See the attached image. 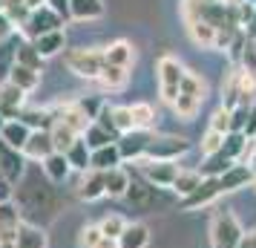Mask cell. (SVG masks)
<instances>
[{"label":"cell","instance_id":"cell-45","mask_svg":"<svg viewBox=\"0 0 256 248\" xmlns=\"http://www.w3.org/2000/svg\"><path fill=\"white\" fill-rule=\"evenodd\" d=\"M46 6L58 15V18H64V24L72 21V18H70V0H46Z\"/></svg>","mask_w":256,"mask_h":248},{"label":"cell","instance_id":"cell-2","mask_svg":"<svg viewBox=\"0 0 256 248\" xmlns=\"http://www.w3.org/2000/svg\"><path fill=\"white\" fill-rule=\"evenodd\" d=\"M66 70L78 78H86V81H98V75L104 70V49H95V47H75V49H66Z\"/></svg>","mask_w":256,"mask_h":248},{"label":"cell","instance_id":"cell-7","mask_svg":"<svg viewBox=\"0 0 256 248\" xmlns=\"http://www.w3.org/2000/svg\"><path fill=\"white\" fill-rule=\"evenodd\" d=\"M222 196L219 190V179L216 176H204L202 179V185H198L190 196H184L182 199V208L184 211H196V208H208V205H213V202Z\"/></svg>","mask_w":256,"mask_h":248},{"label":"cell","instance_id":"cell-5","mask_svg":"<svg viewBox=\"0 0 256 248\" xmlns=\"http://www.w3.org/2000/svg\"><path fill=\"white\" fill-rule=\"evenodd\" d=\"M58 29H64V18H58V15L49 9L46 3L44 6H38V9H32V15H29V21H26L24 26H20V35L32 44V41H38L40 35H49V32H58Z\"/></svg>","mask_w":256,"mask_h":248},{"label":"cell","instance_id":"cell-42","mask_svg":"<svg viewBox=\"0 0 256 248\" xmlns=\"http://www.w3.org/2000/svg\"><path fill=\"white\" fill-rule=\"evenodd\" d=\"M222 144H224V136H222V133H216V130H210V127H208V133L202 136V144H198V150H202V156L208 159V156L219 153V150H222Z\"/></svg>","mask_w":256,"mask_h":248},{"label":"cell","instance_id":"cell-33","mask_svg":"<svg viewBox=\"0 0 256 248\" xmlns=\"http://www.w3.org/2000/svg\"><path fill=\"white\" fill-rule=\"evenodd\" d=\"M170 107H173V113L182 118V121H193V118L198 116V110H202V101L193 98V95H187V93H178V98H176Z\"/></svg>","mask_w":256,"mask_h":248},{"label":"cell","instance_id":"cell-18","mask_svg":"<svg viewBox=\"0 0 256 248\" xmlns=\"http://www.w3.org/2000/svg\"><path fill=\"white\" fill-rule=\"evenodd\" d=\"M29 136H32V130L26 127L20 118H9L6 124H3V133H0V142L9 144V147H14V150H24L26 142H29Z\"/></svg>","mask_w":256,"mask_h":248},{"label":"cell","instance_id":"cell-23","mask_svg":"<svg viewBox=\"0 0 256 248\" xmlns=\"http://www.w3.org/2000/svg\"><path fill=\"white\" fill-rule=\"evenodd\" d=\"M104 185H106V196L110 199H118V196H127L130 185H132V176H130L124 167H112L104 173Z\"/></svg>","mask_w":256,"mask_h":248},{"label":"cell","instance_id":"cell-4","mask_svg":"<svg viewBox=\"0 0 256 248\" xmlns=\"http://www.w3.org/2000/svg\"><path fill=\"white\" fill-rule=\"evenodd\" d=\"M132 165L138 167V173L147 179V185H156V188H173L176 176H178V170L182 167L170 162V159H138V162H132Z\"/></svg>","mask_w":256,"mask_h":248},{"label":"cell","instance_id":"cell-52","mask_svg":"<svg viewBox=\"0 0 256 248\" xmlns=\"http://www.w3.org/2000/svg\"><path fill=\"white\" fill-rule=\"evenodd\" d=\"M0 248H18L14 242H0Z\"/></svg>","mask_w":256,"mask_h":248},{"label":"cell","instance_id":"cell-56","mask_svg":"<svg viewBox=\"0 0 256 248\" xmlns=\"http://www.w3.org/2000/svg\"><path fill=\"white\" fill-rule=\"evenodd\" d=\"M244 3H256V0H244Z\"/></svg>","mask_w":256,"mask_h":248},{"label":"cell","instance_id":"cell-43","mask_svg":"<svg viewBox=\"0 0 256 248\" xmlns=\"http://www.w3.org/2000/svg\"><path fill=\"white\" fill-rule=\"evenodd\" d=\"M95 124H101V127H104V130L118 142V130H116V121H112V104L101 107V113H98V118H95Z\"/></svg>","mask_w":256,"mask_h":248},{"label":"cell","instance_id":"cell-26","mask_svg":"<svg viewBox=\"0 0 256 248\" xmlns=\"http://www.w3.org/2000/svg\"><path fill=\"white\" fill-rule=\"evenodd\" d=\"M130 81V72L124 67H112V64H104V70L98 75V87L101 90H110V93H116V90H124Z\"/></svg>","mask_w":256,"mask_h":248},{"label":"cell","instance_id":"cell-14","mask_svg":"<svg viewBox=\"0 0 256 248\" xmlns=\"http://www.w3.org/2000/svg\"><path fill=\"white\" fill-rule=\"evenodd\" d=\"M187 35L190 41L202 49H216V38H219V29L216 26H210L208 21H202V18H190L187 21Z\"/></svg>","mask_w":256,"mask_h":248},{"label":"cell","instance_id":"cell-44","mask_svg":"<svg viewBox=\"0 0 256 248\" xmlns=\"http://www.w3.org/2000/svg\"><path fill=\"white\" fill-rule=\"evenodd\" d=\"M150 193H152V188H141L138 182H132V185H130V190H127L130 202H136V205H147Z\"/></svg>","mask_w":256,"mask_h":248},{"label":"cell","instance_id":"cell-32","mask_svg":"<svg viewBox=\"0 0 256 248\" xmlns=\"http://www.w3.org/2000/svg\"><path fill=\"white\" fill-rule=\"evenodd\" d=\"M182 93L193 95V98H198V101L204 104V98H208V81H204V75L196 72V70H187L184 81H182Z\"/></svg>","mask_w":256,"mask_h":248},{"label":"cell","instance_id":"cell-3","mask_svg":"<svg viewBox=\"0 0 256 248\" xmlns=\"http://www.w3.org/2000/svg\"><path fill=\"white\" fill-rule=\"evenodd\" d=\"M184 64L176 55H162L156 61V78H158V95L164 104H173L178 93H182V81H184Z\"/></svg>","mask_w":256,"mask_h":248},{"label":"cell","instance_id":"cell-6","mask_svg":"<svg viewBox=\"0 0 256 248\" xmlns=\"http://www.w3.org/2000/svg\"><path fill=\"white\" fill-rule=\"evenodd\" d=\"M187 150H190V142L184 136H152L150 144H147V153L141 159H170V162H176Z\"/></svg>","mask_w":256,"mask_h":248},{"label":"cell","instance_id":"cell-12","mask_svg":"<svg viewBox=\"0 0 256 248\" xmlns=\"http://www.w3.org/2000/svg\"><path fill=\"white\" fill-rule=\"evenodd\" d=\"M78 199L81 202H95L101 199V196H106V185H104V170H86L81 176V182H78Z\"/></svg>","mask_w":256,"mask_h":248},{"label":"cell","instance_id":"cell-11","mask_svg":"<svg viewBox=\"0 0 256 248\" xmlns=\"http://www.w3.org/2000/svg\"><path fill=\"white\" fill-rule=\"evenodd\" d=\"M26 170V156L24 150H14L9 144L0 142V176H6L9 182H18Z\"/></svg>","mask_w":256,"mask_h":248},{"label":"cell","instance_id":"cell-41","mask_svg":"<svg viewBox=\"0 0 256 248\" xmlns=\"http://www.w3.org/2000/svg\"><path fill=\"white\" fill-rule=\"evenodd\" d=\"M112 121H116L118 139L136 130V121H132V113H130V107H112Z\"/></svg>","mask_w":256,"mask_h":248},{"label":"cell","instance_id":"cell-13","mask_svg":"<svg viewBox=\"0 0 256 248\" xmlns=\"http://www.w3.org/2000/svg\"><path fill=\"white\" fill-rule=\"evenodd\" d=\"M106 15L104 0H70V18L78 24H90V21H101Z\"/></svg>","mask_w":256,"mask_h":248},{"label":"cell","instance_id":"cell-40","mask_svg":"<svg viewBox=\"0 0 256 248\" xmlns=\"http://www.w3.org/2000/svg\"><path fill=\"white\" fill-rule=\"evenodd\" d=\"M98 228H101V234L104 236L118 239V236L124 234V228H127V219H124L121 213H110V216H104V219L98 222Z\"/></svg>","mask_w":256,"mask_h":248},{"label":"cell","instance_id":"cell-20","mask_svg":"<svg viewBox=\"0 0 256 248\" xmlns=\"http://www.w3.org/2000/svg\"><path fill=\"white\" fill-rule=\"evenodd\" d=\"M6 81L14 84V87L24 90V93H35L38 84H40V72L29 70V67H24V64H12V70H9V75H6Z\"/></svg>","mask_w":256,"mask_h":248},{"label":"cell","instance_id":"cell-37","mask_svg":"<svg viewBox=\"0 0 256 248\" xmlns=\"http://www.w3.org/2000/svg\"><path fill=\"white\" fill-rule=\"evenodd\" d=\"M14 64H24V67H29V70L44 72V58L38 55V49L32 47L29 41H24V44L18 47V52H14Z\"/></svg>","mask_w":256,"mask_h":248},{"label":"cell","instance_id":"cell-16","mask_svg":"<svg viewBox=\"0 0 256 248\" xmlns=\"http://www.w3.org/2000/svg\"><path fill=\"white\" fill-rule=\"evenodd\" d=\"M104 58H106V64H112V67L130 70V67L136 64V47H132L130 41H112V44L104 47Z\"/></svg>","mask_w":256,"mask_h":248},{"label":"cell","instance_id":"cell-19","mask_svg":"<svg viewBox=\"0 0 256 248\" xmlns=\"http://www.w3.org/2000/svg\"><path fill=\"white\" fill-rule=\"evenodd\" d=\"M32 47L38 49V55L44 61L55 58L66 49V35H64V29H58V32H49V35H40L38 41H32Z\"/></svg>","mask_w":256,"mask_h":248},{"label":"cell","instance_id":"cell-21","mask_svg":"<svg viewBox=\"0 0 256 248\" xmlns=\"http://www.w3.org/2000/svg\"><path fill=\"white\" fill-rule=\"evenodd\" d=\"M150 245V228L144 222H127L124 234L118 236V248H147Z\"/></svg>","mask_w":256,"mask_h":248},{"label":"cell","instance_id":"cell-48","mask_svg":"<svg viewBox=\"0 0 256 248\" xmlns=\"http://www.w3.org/2000/svg\"><path fill=\"white\" fill-rule=\"evenodd\" d=\"M12 193H14V182L0 176V202H12Z\"/></svg>","mask_w":256,"mask_h":248},{"label":"cell","instance_id":"cell-10","mask_svg":"<svg viewBox=\"0 0 256 248\" xmlns=\"http://www.w3.org/2000/svg\"><path fill=\"white\" fill-rule=\"evenodd\" d=\"M152 133L150 130H132L127 136L118 139V150H121V159H130V162H138L141 156L147 153V144H150Z\"/></svg>","mask_w":256,"mask_h":248},{"label":"cell","instance_id":"cell-17","mask_svg":"<svg viewBox=\"0 0 256 248\" xmlns=\"http://www.w3.org/2000/svg\"><path fill=\"white\" fill-rule=\"evenodd\" d=\"M49 153H55V144H52L49 130H32V136H29V142L24 147V156L26 159H35V162H44Z\"/></svg>","mask_w":256,"mask_h":248},{"label":"cell","instance_id":"cell-47","mask_svg":"<svg viewBox=\"0 0 256 248\" xmlns=\"http://www.w3.org/2000/svg\"><path fill=\"white\" fill-rule=\"evenodd\" d=\"M12 35H14V24L3 12H0V44H3V41H9Z\"/></svg>","mask_w":256,"mask_h":248},{"label":"cell","instance_id":"cell-25","mask_svg":"<svg viewBox=\"0 0 256 248\" xmlns=\"http://www.w3.org/2000/svg\"><path fill=\"white\" fill-rule=\"evenodd\" d=\"M121 150H118V142L106 144V147H98V150H92V162H90V167L92 170H112V167H121Z\"/></svg>","mask_w":256,"mask_h":248},{"label":"cell","instance_id":"cell-22","mask_svg":"<svg viewBox=\"0 0 256 248\" xmlns=\"http://www.w3.org/2000/svg\"><path fill=\"white\" fill-rule=\"evenodd\" d=\"M14 245H18V248H49V236H46V231H44V228H38V225L20 222Z\"/></svg>","mask_w":256,"mask_h":248},{"label":"cell","instance_id":"cell-1","mask_svg":"<svg viewBox=\"0 0 256 248\" xmlns=\"http://www.w3.org/2000/svg\"><path fill=\"white\" fill-rule=\"evenodd\" d=\"M244 236L242 222L236 219L230 208H222L210 219V248H239Z\"/></svg>","mask_w":256,"mask_h":248},{"label":"cell","instance_id":"cell-46","mask_svg":"<svg viewBox=\"0 0 256 248\" xmlns=\"http://www.w3.org/2000/svg\"><path fill=\"white\" fill-rule=\"evenodd\" d=\"M242 165H250V167H254V173H256V139H250V142H248V147H244Z\"/></svg>","mask_w":256,"mask_h":248},{"label":"cell","instance_id":"cell-54","mask_svg":"<svg viewBox=\"0 0 256 248\" xmlns=\"http://www.w3.org/2000/svg\"><path fill=\"white\" fill-rule=\"evenodd\" d=\"M250 188H254V190H256V173H254V182H250Z\"/></svg>","mask_w":256,"mask_h":248},{"label":"cell","instance_id":"cell-34","mask_svg":"<svg viewBox=\"0 0 256 248\" xmlns=\"http://www.w3.org/2000/svg\"><path fill=\"white\" fill-rule=\"evenodd\" d=\"M3 15H6V18L14 24V29H20V26L29 21L32 6H29L26 0H3Z\"/></svg>","mask_w":256,"mask_h":248},{"label":"cell","instance_id":"cell-29","mask_svg":"<svg viewBox=\"0 0 256 248\" xmlns=\"http://www.w3.org/2000/svg\"><path fill=\"white\" fill-rule=\"evenodd\" d=\"M40 165H44V173H46L52 182H64V179L72 173V165L66 162V156L58 153V150H55V153H49Z\"/></svg>","mask_w":256,"mask_h":248},{"label":"cell","instance_id":"cell-38","mask_svg":"<svg viewBox=\"0 0 256 248\" xmlns=\"http://www.w3.org/2000/svg\"><path fill=\"white\" fill-rule=\"evenodd\" d=\"M210 130L222 133V136H228V133H233V113L230 107H216L213 110V116H210Z\"/></svg>","mask_w":256,"mask_h":248},{"label":"cell","instance_id":"cell-53","mask_svg":"<svg viewBox=\"0 0 256 248\" xmlns=\"http://www.w3.org/2000/svg\"><path fill=\"white\" fill-rule=\"evenodd\" d=\"M3 124H6V118L0 116V133H3Z\"/></svg>","mask_w":256,"mask_h":248},{"label":"cell","instance_id":"cell-8","mask_svg":"<svg viewBox=\"0 0 256 248\" xmlns=\"http://www.w3.org/2000/svg\"><path fill=\"white\" fill-rule=\"evenodd\" d=\"M26 110V93L18 90L14 84L3 81L0 84V116L6 118H20V113Z\"/></svg>","mask_w":256,"mask_h":248},{"label":"cell","instance_id":"cell-55","mask_svg":"<svg viewBox=\"0 0 256 248\" xmlns=\"http://www.w3.org/2000/svg\"><path fill=\"white\" fill-rule=\"evenodd\" d=\"M0 12H3V0H0Z\"/></svg>","mask_w":256,"mask_h":248},{"label":"cell","instance_id":"cell-31","mask_svg":"<svg viewBox=\"0 0 256 248\" xmlns=\"http://www.w3.org/2000/svg\"><path fill=\"white\" fill-rule=\"evenodd\" d=\"M49 136H52V144H55L58 153H66L72 144H75V139H78V133L72 130V127H66L64 121H55V124L49 127Z\"/></svg>","mask_w":256,"mask_h":248},{"label":"cell","instance_id":"cell-35","mask_svg":"<svg viewBox=\"0 0 256 248\" xmlns=\"http://www.w3.org/2000/svg\"><path fill=\"white\" fill-rule=\"evenodd\" d=\"M236 67L242 72H248L256 81V41L254 38L244 35V44H242V49H239V58H236Z\"/></svg>","mask_w":256,"mask_h":248},{"label":"cell","instance_id":"cell-24","mask_svg":"<svg viewBox=\"0 0 256 248\" xmlns=\"http://www.w3.org/2000/svg\"><path fill=\"white\" fill-rule=\"evenodd\" d=\"M20 121L29 130H49L55 124V113H52V107H26L20 113Z\"/></svg>","mask_w":256,"mask_h":248},{"label":"cell","instance_id":"cell-39","mask_svg":"<svg viewBox=\"0 0 256 248\" xmlns=\"http://www.w3.org/2000/svg\"><path fill=\"white\" fill-rule=\"evenodd\" d=\"M84 142L90 144V150H98V147H106V144H112L116 139H112V136H110L104 127H101V124H95V121H92V124L84 130Z\"/></svg>","mask_w":256,"mask_h":248},{"label":"cell","instance_id":"cell-15","mask_svg":"<svg viewBox=\"0 0 256 248\" xmlns=\"http://www.w3.org/2000/svg\"><path fill=\"white\" fill-rule=\"evenodd\" d=\"M20 228V211L14 202H0V242H14Z\"/></svg>","mask_w":256,"mask_h":248},{"label":"cell","instance_id":"cell-50","mask_svg":"<svg viewBox=\"0 0 256 248\" xmlns=\"http://www.w3.org/2000/svg\"><path fill=\"white\" fill-rule=\"evenodd\" d=\"M239 248H256V228H254V231H248V234L242 236Z\"/></svg>","mask_w":256,"mask_h":248},{"label":"cell","instance_id":"cell-9","mask_svg":"<svg viewBox=\"0 0 256 248\" xmlns=\"http://www.w3.org/2000/svg\"><path fill=\"white\" fill-rule=\"evenodd\" d=\"M216 179H219V190H222V196H224V193H233V190L248 188V185L254 182V167L236 162L230 170H224V173H222V176H216Z\"/></svg>","mask_w":256,"mask_h":248},{"label":"cell","instance_id":"cell-27","mask_svg":"<svg viewBox=\"0 0 256 248\" xmlns=\"http://www.w3.org/2000/svg\"><path fill=\"white\" fill-rule=\"evenodd\" d=\"M64 156H66V162L72 165V170H78V173H86V170H90L92 150H90V144L84 142V136H78V139H75V144H72Z\"/></svg>","mask_w":256,"mask_h":248},{"label":"cell","instance_id":"cell-36","mask_svg":"<svg viewBox=\"0 0 256 248\" xmlns=\"http://www.w3.org/2000/svg\"><path fill=\"white\" fill-rule=\"evenodd\" d=\"M130 113H132V121H136V130H152V124H156V110H152L147 101L130 104Z\"/></svg>","mask_w":256,"mask_h":248},{"label":"cell","instance_id":"cell-30","mask_svg":"<svg viewBox=\"0 0 256 248\" xmlns=\"http://www.w3.org/2000/svg\"><path fill=\"white\" fill-rule=\"evenodd\" d=\"M202 179H204V176H202V170H184V167H182L170 190H173V193H178V199H184V196H190V193L202 185Z\"/></svg>","mask_w":256,"mask_h":248},{"label":"cell","instance_id":"cell-51","mask_svg":"<svg viewBox=\"0 0 256 248\" xmlns=\"http://www.w3.org/2000/svg\"><path fill=\"white\" fill-rule=\"evenodd\" d=\"M244 35L254 38V41H256V3H254V15H250V24L244 26Z\"/></svg>","mask_w":256,"mask_h":248},{"label":"cell","instance_id":"cell-49","mask_svg":"<svg viewBox=\"0 0 256 248\" xmlns=\"http://www.w3.org/2000/svg\"><path fill=\"white\" fill-rule=\"evenodd\" d=\"M244 139L250 142V139H256V104L250 107V116H248V124H244Z\"/></svg>","mask_w":256,"mask_h":248},{"label":"cell","instance_id":"cell-28","mask_svg":"<svg viewBox=\"0 0 256 248\" xmlns=\"http://www.w3.org/2000/svg\"><path fill=\"white\" fill-rule=\"evenodd\" d=\"M78 245L81 248H118V239L104 236L98 225H84L78 231Z\"/></svg>","mask_w":256,"mask_h":248}]
</instances>
